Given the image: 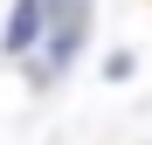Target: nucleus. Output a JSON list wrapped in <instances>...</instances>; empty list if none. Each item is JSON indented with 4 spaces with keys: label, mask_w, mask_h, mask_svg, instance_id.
<instances>
[{
    "label": "nucleus",
    "mask_w": 152,
    "mask_h": 145,
    "mask_svg": "<svg viewBox=\"0 0 152 145\" xmlns=\"http://www.w3.org/2000/svg\"><path fill=\"white\" fill-rule=\"evenodd\" d=\"M90 21H97V0H42V35H48V48H42V69H35V83H56L62 69L83 55V42H90Z\"/></svg>",
    "instance_id": "f257e3e1"
},
{
    "label": "nucleus",
    "mask_w": 152,
    "mask_h": 145,
    "mask_svg": "<svg viewBox=\"0 0 152 145\" xmlns=\"http://www.w3.org/2000/svg\"><path fill=\"white\" fill-rule=\"evenodd\" d=\"M42 48V0H14L7 7V28H0V55L7 62H28Z\"/></svg>",
    "instance_id": "f03ea898"
}]
</instances>
